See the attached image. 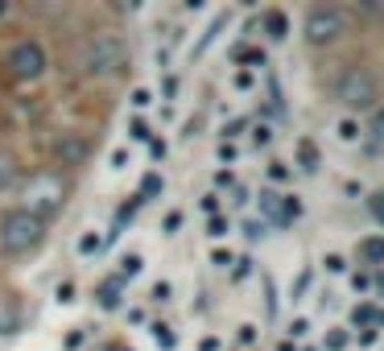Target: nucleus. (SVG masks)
Here are the masks:
<instances>
[{
    "instance_id": "nucleus-1",
    "label": "nucleus",
    "mask_w": 384,
    "mask_h": 351,
    "mask_svg": "<svg viewBox=\"0 0 384 351\" xmlns=\"http://www.w3.org/2000/svg\"><path fill=\"white\" fill-rule=\"evenodd\" d=\"M46 244V219H37L25 207H8L0 215V257L21 261L29 252H37Z\"/></svg>"
},
{
    "instance_id": "nucleus-2",
    "label": "nucleus",
    "mask_w": 384,
    "mask_h": 351,
    "mask_svg": "<svg viewBox=\"0 0 384 351\" xmlns=\"http://www.w3.org/2000/svg\"><path fill=\"white\" fill-rule=\"evenodd\" d=\"M124 66H128V46H124L120 33L99 29V33L87 37V46H83V70H87L91 79H112V74H120Z\"/></svg>"
},
{
    "instance_id": "nucleus-3",
    "label": "nucleus",
    "mask_w": 384,
    "mask_h": 351,
    "mask_svg": "<svg viewBox=\"0 0 384 351\" xmlns=\"http://www.w3.org/2000/svg\"><path fill=\"white\" fill-rule=\"evenodd\" d=\"M306 41L310 46H335L347 29H352V12L343 4H314L306 12Z\"/></svg>"
},
{
    "instance_id": "nucleus-4",
    "label": "nucleus",
    "mask_w": 384,
    "mask_h": 351,
    "mask_svg": "<svg viewBox=\"0 0 384 351\" xmlns=\"http://www.w3.org/2000/svg\"><path fill=\"white\" fill-rule=\"evenodd\" d=\"M335 99L343 108H372L376 99V79L364 70V66H347L339 79H335Z\"/></svg>"
},
{
    "instance_id": "nucleus-5",
    "label": "nucleus",
    "mask_w": 384,
    "mask_h": 351,
    "mask_svg": "<svg viewBox=\"0 0 384 351\" xmlns=\"http://www.w3.org/2000/svg\"><path fill=\"white\" fill-rule=\"evenodd\" d=\"M62 194H66V190H62V182H58V178L37 174V178L29 182V190H25V203H21V207H25V211H33L37 219H46V223H50V219L62 211Z\"/></svg>"
},
{
    "instance_id": "nucleus-6",
    "label": "nucleus",
    "mask_w": 384,
    "mask_h": 351,
    "mask_svg": "<svg viewBox=\"0 0 384 351\" xmlns=\"http://www.w3.org/2000/svg\"><path fill=\"white\" fill-rule=\"evenodd\" d=\"M46 66H50V54H46V46H41V41H33V37L17 41V46L8 50V70H12V79L33 83V79H41V74H46Z\"/></svg>"
},
{
    "instance_id": "nucleus-7",
    "label": "nucleus",
    "mask_w": 384,
    "mask_h": 351,
    "mask_svg": "<svg viewBox=\"0 0 384 351\" xmlns=\"http://www.w3.org/2000/svg\"><path fill=\"white\" fill-rule=\"evenodd\" d=\"M87 157H91V137H87V132H62V137L54 141V161H58V166L74 170V166H83Z\"/></svg>"
},
{
    "instance_id": "nucleus-8",
    "label": "nucleus",
    "mask_w": 384,
    "mask_h": 351,
    "mask_svg": "<svg viewBox=\"0 0 384 351\" xmlns=\"http://www.w3.org/2000/svg\"><path fill=\"white\" fill-rule=\"evenodd\" d=\"M120 290H124V281H120V277H103V281H99V290H95L99 310H120V306H124Z\"/></svg>"
},
{
    "instance_id": "nucleus-9",
    "label": "nucleus",
    "mask_w": 384,
    "mask_h": 351,
    "mask_svg": "<svg viewBox=\"0 0 384 351\" xmlns=\"http://www.w3.org/2000/svg\"><path fill=\"white\" fill-rule=\"evenodd\" d=\"M12 182H17V161H12V153L0 149V190H8Z\"/></svg>"
},
{
    "instance_id": "nucleus-10",
    "label": "nucleus",
    "mask_w": 384,
    "mask_h": 351,
    "mask_svg": "<svg viewBox=\"0 0 384 351\" xmlns=\"http://www.w3.org/2000/svg\"><path fill=\"white\" fill-rule=\"evenodd\" d=\"M128 137H132V141H153L149 120H145V116H132V120H128Z\"/></svg>"
},
{
    "instance_id": "nucleus-11",
    "label": "nucleus",
    "mask_w": 384,
    "mask_h": 351,
    "mask_svg": "<svg viewBox=\"0 0 384 351\" xmlns=\"http://www.w3.org/2000/svg\"><path fill=\"white\" fill-rule=\"evenodd\" d=\"M153 194H161V174H145V178H141V190H137V199L145 203V199H153Z\"/></svg>"
},
{
    "instance_id": "nucleus-12",
    "label": "nucleus",
    "mask_w": 384,
    "mask_h": 351,
    "mask_svg": "<svg viewBox=\"0 0 384 351\" xmlns=\"http://www.w3.org/2000/svg\"><path fill=\"white\" fill-rule=\"evenodd\" d=\"M265 29H269L273 41H281V37H285V12H269V17H265Z\"/></svg>"
},
{
    "instance_id": "nucleus-13",
    "label": "nucleus",
    "mask_w": 384,
    "mask_h": 351,
    "mask_svg": "<svg viewBox=\"0 0 384 351\" xmlns=\"http://www.w3.org/2000/svg\"><path fill=\"white\" fill-rule=\"evenodd\" d=\"M137 273H141V257H137V252H128V257L120 261V273H116V277H120V281H128V277H137Z\"/></svg>"
},
{
    "instance_id": "nucleus-14",
    "label": "nucleus",
    "mask_w": 384,
    "mask_h": 351,
    "mask_svg": "<svg viewBox=\"0 0 384 351\" xmlns=\"http://www.w3.org/2000/svg\"><path fill=\"white\" fill-rule=\"evenodd\" d=\"M360 252H364L368 261H384V240H368V244H364Z\"/></svg>"
},
{
    "instance_id": "nucleus-15",
    "label": "nucleus",
    "mask_w": 384,
    "mask_h": 351,
    "mask_svg": "<svg viewBox=\"0 0 384 351\" xmlns=\"http://www.w3.org/2000/svg\"><path fill=\"white\" fill-rule=\"evenodd\" d=\"M161 228H165V236H174V232L182 228V211H170V215L161 219Z\"/></svg>"
},
{
    "instance_id": "nucleus-16",
    "label": "nucleus",
    "mask_w": 384,
    "mask_h": 351,
    "mask_svg": "<svg viewBox=\"0 0 384 351\" xmlns=\"http://www.w3.org/2000/svg\"><path fill=\"white\" fill-rule=\"evenodd\" d=\"M79 252H87V257H91V252H99V236H95V232H87V236L79 240Z\"/></svg>"
},
{
    "instance_id": "nucleus-17",
    "label": "nucleus",
    "mask_w": 384,
    "mask_h": 351,
    "mask_svg": "<svg viewBox=\"0 0 384 351\" xmlns=\"http://www.w3.org/2000/svg\"><path fill=\"white\" fill-rule=\"evenodd\" d=\"M372 141L384 145V103H381V112H376V120H372Z\"/></svg>"
},
{
    "instance_id": "nucleus-18",
    "label": "nucleus",
    "mask_w": 384,
    "mask_h": 351,
    "mask_svg": "<svg viewBox=\"0 0 384 351\" xmlns=\"http://www.w3.org/2000/svg\"><path fill=\"white\" fill-rule=\"evenodd\" d=\"M149 103H153V95H149L145 87H137V91H132V108H149Z\"/></svg>"
},
{
    "instance_id": "nucleus-19",
    "label": "nucleus",
    "mask_w": 384,
    "mask_h": 351,
    "mask_svg": "<svg viewBox=\"0 0 384 351\" xmlns=\"http://www.w3.org/2000/svg\"><path fill=\"white\" fill-rule=\"evenodd\" d=\"M54 298H58V302H74V285H70V281H62V285L54 290Z\"/></svg>"
},
{
    "instance_id": "nucleus-20",
    "label": "nucleus",
    "mask_w": 384,
    "mask_h": 351,
    "mask_svg": "<svg viewBox=\"0 0 384 351\" xmlns=\"http://www.w3.org/2000/svg\"><path fill=\"white\" fill-rule=\"evenodd\" d=\"M83 339H87L83 331H70V335L62 339V348H66V351H74V348H83Z\"/></svg>"
},
{
    "instance_id": "nucleus-21",
    "label": "nucleus",
    "mask_w": 384,
    "mask_h": 351,
    "mask_svg": "<svg viewBox=\"0 0 384 351\" xmlns=\"http://www.w3.org/2000/svg\"><path fill=\"white\" fill-rule=\"evenodd\" d=\"M153 331H157V343H161L165 351L174 348V335H170V327H153Z\"/></svg>"
},
{
    "instance_id": "nucleus-22",
    "label": "nucleus",
    "mask_w": 384,
    "mask_h": 351,
    "mask_svg": "<svg viewBox=\"0 0 384 351\" xmlns=\"http://www.w3.org/2000/svg\"><path fill=\"white\" fill-rule=\"evenodd\" d=\"M207 232H211V236H228V223H223V219H219V215H215V219H211V223H207Z\"/></svg>"
},
{
    "instance_id": "nucleus-23",
    "label": "nucleus",
    "mask_w": 384,
    "mask_h": 351,
    "mask_svg": "<svg viewBox=\"0 0 384 351\" xmlns=\"http://www.w3.org/2000/svg\"><path fill=\"white\" fill-rule=\"evenodd\" d=\"M153 298H157V302H170V285H165V281H161V285H153Z\"/></svg>"
},
{
    "instance_id": "nucleus-24",
    "label": "nucleus",
    "mask_w": 384,
    "mask_h": 351,
    "mask_svg": "<svg viewBox=\"0 0 384 351\" xmlns=\"http://www.w3.org/2000/svg\"><path fill=\"white\" fill-rule=\"evenodd\" d=\"M199 351H219V343H215V339H203V343H199Z\"/></svg>"
}]
</instances>
